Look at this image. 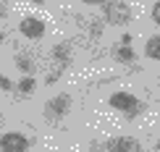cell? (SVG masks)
<instances>
[{"instance_id":"cell-5","label":"cell","mask_w":160,"mask_h":152,"mask_svg":"<svg viewBox=\"0 0 160 152\" xmlns=\"http://www.w3.org/2000/svg\"><path fill=\"white\" fill-rule=\"evenodd\" d=\"M105 152H142V144L131 136H110L108 142H102Z\"/></svg>"},{"instance_id":"cell-1","label":"cell","mask_w":160,"mask_h":152,"mask_svg":"<svg viewBox=\"0 0 160 152\" xmlns=\"http://www.w3.org/2000/svg\"><path fill=\"white\" fill-rule=\"evenodd\" d=\"M110 108L121 110L126 121H134L139 113L147 110V105H144L142 100H137L131 92H113V95H110Z\"/></svg>"},{"instance_id":"cell-4","label":"cell","mask_w":160,"mask_h":152,"mask_svg":"<svg viewBox=\"0 0 160 152\" xmlns=\"http://www.w3.org/2000/svg\"><path fill=\"white\" fill-rule=\"evenodd\" d=\"M29 150V139L21 131H5L0 136V152H26Z\"/></svg>"},{"instance_id":"cell-17","label":"cell","mask_w":160,"mask_h":152,"mask_svg":"<svg viewBox=\"0 0 160 152\" xmlns=\"http://www.w3.org/2000/svg\"><path fill=\"white\" fill-rule=\"evenodd\" d=\"M118 45H123V47H131V34H123V37H121V42H118Z\"/></svg>"},{"instance_id":"cell-8","label":"cell","mask_w":160,"mask_h":152,"mask_svg":"<svg viewBox=\"0 0 160 152\" xmlns=\"http://www.w3.org/2000/svg\"><path fill=\"white\" fill-rule=\"evenodd\" d=\"M13 63H16V66H18V71H24L26 76L34 74V61H32L26 52H16V55H13Z\"/></svg>"},{"instance_id":"cell-11","label":"cell","mask_w":160,"mask_h":152,"mask_svg":"<svg viewBox=\"0 0 160 152\" xmlns=\"http://www.w3.org/2000/svg\"><path fill=\"white\" fill-rule=\"evenodd\" d=\"M34 89H37V79L34 76H24L21 81L16 84V92H21V95H32Z\"/></svg>"},{"instance_id":"cell-18","label":"cell","mask_w":160,"mask_h":152,"mask_svg":"<svg viewBox=\"0 0 160 152\" xmlns=\"http://www.w3.org/2000/svg\"><path fill=\"white\" fill-rule=\"evenodd\" d=\"M155 152H160V139H158V142H155Z\"/></svg>"},{"instance_id":"cell-13","label":"cell","mask_w":160,"mask_h":152,"mask_svg":"<svg viewBox=\"0 0 160 152\" xmlns=\"http://www.w3.org/2000/svg\"><path fill=\"white\" fill-rule=\"evenodd\" d=\"M89 34H92V39H97L100 34H102V21H92V32Z\"/></svg>"},{"instance_id":"cell-12","label":"cell","mask_w":160,"mask_h":152,"mask_svg":"<svg viewBox=\"0 0 160 152\" xmlns=\"http://www.w3.org/2000/svg\"><path fill=\"white\" fill-rule=\"evenodd\" d=\"M0 89H5V92H11V89H16V84H13V81H11L8 76H3V74H0Z\"/></svg>"},{"instance_id":"cell-2","label":"cell","mask_w":160,"mask_h":152,"mask_svg":"<svg viewBox=\"0 0 160 152\" xmlns=\"http://www.w3.org/2000/svg\"><path fill=\"white\" fill-rule=\"evenodd\" d=\"M68 110H71V95H66V92H61V95L50 97V100L45 102L42 113H45V121L55 126V123H61L63 118L68 115Z\"/></svg>"},{"instance_id":"cell-10","label":"cell","mask_w":160,"mask_h":152,"mask_svg":"<svg viewBox=\"0 0 160 152\" xmlns=\"http://www.w3.org/2000/svg\"><path fill=\"white\" fill-rule=\"evenodd\" d=\"M144 55L152 58V61H160V34L147 39V45H144Z\"/></svg>"},{"instance_id":"cell-6","label":"cell","mask_w":160,"mask_h":152,"mask_svg":"<svg viewBox=\"0 0 160 152\" xmlns=\"http://www.w3.org/2000/svg\"><path fill=\"white\" fill-rule=\"evenodd\" d=\"M18 32H21L26 39H42L48 29H45V21H39L37 16H26V18L18 21Z\"/></svg>"},{"instance_id":"cell-14","label":"cell","mask_w":160,"mask_h":152,"mask_svg":"<svg viewBox=\"0 0 160 152\" xmlns=\"http://www.w3.org/2000/svg\"><path fill=\"white\" fill-rule=\"evenodd\" d=\"M61 76H63V68H55V71H52V74H50L48 79H45V84H55Z\"/></svg>"},{"instance_id":"cell-7","label":"cell","mask_w":160,"mask_h":152,"mask_svg":"<svg viewBox=\"0 0 160 152\" xmlns=\"http://www.w3.org/2000/svg\"><path fill=\"white\" fill-rule=\"evenodd\" d=\"M52 58L58 61V68H68L71 63V42H58L55 47H52Z\"/></svg>"},{"instance_id":"cell-9","label":"cell","mask_w":160,"mask_h":152,"mask_svg":"<svg viewBox=\"0 0 160 152\" xmlns=\"http://www.w3.org/2000/svg\"><path fill=\"white\" fill-rule=\"evenodd\" d=\"M113 58H116L118 63H131V61H137V52L131 50V47H123V45H116V47H113Z\"/></svg>"},{"instance_id":"cell-20","label":"cell","mask_w":160,"mask_h":152,"mask_svg":"<svg viewBox=\"0 0 160 152\" xmlns=\"http://www.w3.org/2000/svg\"><path fill=\"white\" fill-rule=\"evenodd\" d=\"M158 81H160V76H158Z\"/></svg>"},{"instance_id":"cell-16","label":"cell","mask_w":160,"mask_h":152,"mask_svg":"<svg viewBox=\"0 0 160 152\" xmlns=\"http://www.w3.org/2000/svg\"><path fill=\"white\" fill-rule=\"evenodd\" d=\"M8 8H11V3H0V18L8 16Z\"/></svg>"},{"instance_id":"cell-19","label":"cell","mask_w":160,"mask_h":152,"mask_svg":"<svg viewBox=\"0 0 160 152\" xmlns=\"http://www.w3.org/2000/svg\"><path fill=\"white\" fill-rule=\"evenodd\" d=\"M3 39H5V32H0V45H3Z\"/></svg>"},{"instance_id":"cell-15","label":"cell","mask_w":160,"mask_h":152,"mask_svg":"<svg viewBox=\"0 0 160 152\" xmlns=\"http://www.w3.org/2000/svg\"><path fill=\"white\" fill-rule=\"evenodd\" d=\"M152 21H155V24L160 26V0H158L155 5H152Z\"/></svg>"},{"instance_id":"cell-3","label":"cell","mask_w":160,"mask_h":152,"mask_svg":"<svg viewBox=\"0 0 160 152\" xmlns=\"http://www.w3.org/2000/svg\"><path fill=\"white\" fill-rule=\"evenodd\" d=\"M100 8H102V13H105V21L113 24V26H126L131 21V5L129 3H121V0H105Z\"/></svg>"}]
</instances>
